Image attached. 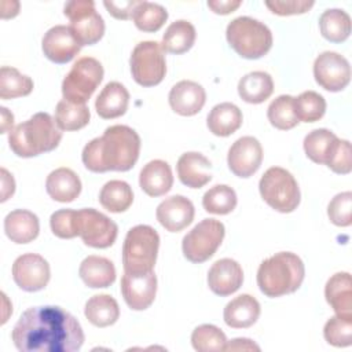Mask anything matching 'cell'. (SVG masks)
I'll list each match as a JSON object with an SVG mask.
<instances>
[{
	"instance_id": "cell-1",
	"label": "cell",
	"mask_w": 352,
	"mask_h": 352,
	"mask_svg": "<svg viewBox=\"0 0 352 352\" xmlns=\"http://www.w3.org/2000/svg\"><path fill=\"white\" fill-rule=\"evenodd\" d=\"M11 338L21 352H76L85 340L80 322L56 305L26 309L15 323Z\"/></svg>"
},
{
	"instance_id": "cell-2",
	"label": "cell",
	"mask_w": 352,
	"mask_h": 352,
	"mask_svg": "<svg viewBox=\"0 0 352 352\" xmlns=\"http://www.w3.org/2000/svg\"><path fill=\"white\" fill-rule=\"evenodd\" d=\"M140 153V138L126 125H111L100 138L88 142L81 154L85 168L95 173L126 172L133 168Z\"/></svg>"
},
{
	"instance_id": "cell-3",
	"label": "cell",
	"mask_w": 352,
	"mask_h": 352,
	"mask_svg": "<svg viewBox=\"0 0 352 352\" xmlns=\"http://www.w3.org/2000/svg\"><path fill=\"white\" fill-rule=\"evenodd\" d=\"M62 139V131L55 118L40 111L28 121L18 124L8 133V144L12 153L22 158H30L52 151Z\"/></svg>"
},
{
	"instance_id": "cell-4",
	"label": "cell",
	"mask_w": 352,
	"mask_h": 352,
	"mask_svg": "<svg viewBox=\"0 0 352 352\" xmlns=\"http://www.w3.org/2000/svg\"><path fill=\"white\" fill-rule=\"evenodd\" d=\"M305 268L302 260L292 252H279L265 258L257 270V285L267 297L294 293L302 283Z\"/></svg>"
},
{
	"instance_id": "cell-5",
	"label": "cell",
	"mask_w": 352,
	"mask_h": 352,
	"mask_svg": "<svg viewBox=\"0 0 352 352\" xmlns=\"http://www.w3.org/2000/svg\"><path fill=\"white\" fill-rule=\"evenodd\" d=\"M230 47L245 59H258L272 47V33L267 25L250 18L232 19L226 30Z\"/></svg>"
},
{
	"instance_id": "cell-6",
	"label": "cell",
	"mask_w": 352,
	"mask_h": 352,
	"mask_svg": "<svg viewBox=\"0 0 352 352\" xmlns=\"http://www.w3.org/2000/svg\"><path fill=\"white\" fill-rule=\"evenodd\" d=\"M160 248L158 232L147 224L132 227L122 245L124 272L143 274L153 271Z\"/></svg>"
},
{
	"instance_id": "cell-7",
	"label": "cell",
	"mask_w": 352,
	"mask_h": 352,
	"mask_svg": "<svg viewBox=\"0 0 352 352\" xmlns=\"http://www.w3.org/2000/svg\"><path fill=\"white\" fill-rule=\"evenodd\" d=\"M258 190L268 206L280 213H290L300 204V187L294 176L280 166H272L260 179Z\"/></svg>"
},
{
	"instance_id": "cell-8",
	"label": "cell",
	"mask_w": 352,
	"mask_h": 352,
	"mask_svg": "<svg viewBox=\"0 0 352 352\" xmlns=\"http://www.w3.org/2000/svg\"><path fill=\"white\" fill-rule=\"evenodd\" d=\"M103 80L102 63L91 56L80 58L62 82L63 99L85 104Z\"/></svg>"
},
{
	"instance_id": "cell-9",
	"label": "cell",
	"mask_w": 352,
	"mask_h": 352,
	"mask_svg": "<svg viewBox=\"0 0 352 352\" xmlns=\"http://www.w3.org/2000/svg\"><path fill=\"white\" fill-rule=\"evenodd\" d=\"M224 234L226 228L221 221L204 219L184 235L182 242L184 257L195 264L209 260L221 245Z\"/></svg>"
},
{
	"instance_id": "cell-10",
	"label": "cell",
	"mask_w": 352,
	"mask_h": 352,
	"mask_svg": "<svg viewBox=\"0 0 352 352\" xmlns=\"http://www.w3.org/2000/svg\"><path fill=\"white\" fill-rule=\"evenodd\" d=\"M133 80L142 87L158 85L166 73L165 51L157 41H140L129 59Z\"/></svg>"
},
{
	"instance_id": "cell-11",
	"label": "cell",
	"mask_w": 352,
	"mask_h": 352,
	"mask_svg": "<svg viewBox=\"0 0 352 352\" xmlns=\"http://www.w3.org/2000/svg\"><path fill=\"white\" fill-rule=\"evenodd\" d=\"M65 15L70 21V30L78 44L94 45L104 34V22L95 10L92 0H72L65 4Z\"/></svg>"
},
{
	"instance_id": "cell-12",
	"label": "cell",
	"mask_w": 352,
	"mask_h": 352,
	"mask_svg": "<svg viewBox=\"0 0 352 352\" xmlns=\"http://www.w3.org/2000/svg\"><path fill=\"white\" fill-rule=\"evenodd\" d=\"M77 231L87 246L106 249L116 242L118 227L104 213L84 208L77 210Z\"/></svg>"
},
{
	"instance_id": "cell-13",
	"label": "cell",
	"mask_w": 352,
	"mask_h": 352,
	"mask_svg": "<svg viewBox=\"0 0 352 352\" xmlns=\"http://www.w3.org/2000/svg\"><path fill=\"white\" fill-rule=\"evenodd\" d=\"M314 77L326 91H342L351 81L349 62L338 52L324 51L314 62Z\"/></svg>"
},
{
	"instance_id": "cell-14",
	"label": "cell",
	"mask_w": 352,
	"mask_h": 352,
	"mask_svg": "<svg viewBox=\"0 0 352 352\" xmlns=\"http://www.w3.org/2000/svg\"><path fill=\"white\" fill-rule=\"evenodd\" d=\"M12 278L16 286L25 292L43 290L51 278L48 261L36 253H25L12 264Z\"/></svg>"
},
{
	"instance_id": "cell-15",
	"label": "cell",
	"mask_w": 352,
	"mask_h": 352,
	"mask_svg": "<svg viewBox=\"0 0 352 352\" xmlns=\"http://www.w3.org/2000/svg\"><path fill=\"white\" fill-rule=\"evenodd\" d=\"M121 293L131 309H147L153 304L157 293V276L154 271L143 274L124 272L121 278Z\"/></svg>"
},
{
	"instance_id": "cell-16",
	"label": "cell",
	"mask_w": 352,
	"mask_h": 352,
	"mask_svg": "<svg viewBox=\"0 0 352 352\" xmlns=\"http://www.w3.org/2000/svg\"><path fill=\"white\" fill-rule=\"evenodd\" d=\"M263 161V147L253 136H242L228 150L227 164L238 177H250L256 173Z\"/></svg>"
},
{
	"instance_id": "cell-17",
	"label": "cell",
	"mask_w": 352,
	"mask_h": 352,
	"mask_svg": "<svg viewBox=\"0 0 352 352\" xmlns=\"http://www.w3.org/2000/svg\"><path fill=\"white\" fill-rule=\"evenodd\" d=\"M41 48L51 62L63 65L70 62L80 52L81 45L73 36L69 26L56 25L44 34Z\"/></svg>"
},
{
	"instance_id": "cell-18",
	"label": "cell",
	"mask_w": 352,
	"mask_h": 352,
	"mask_svg": "<svg viewBox=\"0 0 352 352\" xmlns=\"http://www.w3.org/2000/svg\"><path fill=\"white\" fill-rule=\"evenodd\" d=\"M195 209L192 202L183 195L165 198L155 210L158 223L169 232H179L194 220Z\"/></svg>"
},
{
	"instance_id": "cell-19",
	"label": "cell",
	"mask_w": 352,
	"mask_h": 352,
	"mask_svg": "<svg viewBox=\"0 0 352 352\" xmlns=\"http://www.w3.org/2000/svg\"><path fill=\"white\" fill-rule=\"evenodd\" d=\"M168 100L175 113L190 117L202 110L206 102V92L201 84L191 80H182L172 87Z\"/></svg>"
},
{
	"instance_id": "cell-20",
	"label": "cell",
	"mask_w": 352,
	"mask_h": 352,
	"mask_svg": "<svg viewBox=\"0 0 352 352\" xmlns=\"http://www.w3.org/2000/svg\"><path fill=\"white\" fill-rule=\"evenodd\" d=\"M242 267L232 258H220L209 268L208 286L214 294L220 297L235 293L242 286Z\"/></svg>"
},
{
	"instance_id": "cell-21",
	"label": "cell",
	"mask_w": 352,
	"mask_h": 352,
	"mask_svg": "<svg viewBox=\"0 0 352 352\" xmlns=\"http://www.w3.org/2000/svg\"><path fill=\"white\" fill-rule=\"evenodd\" d=\"M212 164L201 153L188 151L177 160V176L180 182L190 188H201L210 182Z\"/></svg>"
},
{
	"instance_id": "cell-22",
	"label": "cell",
	"mask_w": 352,
	"mask_h": 352,
	"mask_svg": "<svg viewBox=\"0 0 352 352\" xmlns=\"http://www.w3.org/2000/svg\"><path fill=\"white\" fill-rule=\"evenodd\" d=\"M324 297L336 315L352 320V279L349 272H337L324 286Z\"/></svg>"
},
{
	"instance_id": "cell-23",
	"label": "cell",
	"mask_w": 352,
	"mask_h": 352,
	"mask_svg": "<svg viewBox=\"0 0 352 352\" xmlns=\"http://www.w3.org/2000/svg\"><path fill=\"white\" fill-rule=\"evenodd\" d=\"M139 184L148 197L165 195L173 184V175L169 164L162 160L147 162L140 170Z\"/></svg>"
},
{
	"instance_id": "cell-24",
	"label": "cell",
	"mask_w": 352,
	"mask_h": 352,
	"mask_svg": "<svg viewBox=\"0 0 352 352\" xmlns=\"http://www.w3.org/2000/svg\"><path fill=\"white\" fill-rule=\"evenodd\" d=\"M4 231L12 242L29 243L38 235V217L26 209L11 210L4 219Z\"/></svg>"
},
{
	"instance_id": "cell-25",
	"label": "cell",
	"mask_w": 352,
	"mask_h": 352,
	"mask_svg": "<svg viewBox=\"0 0 352 352\" xmlns=\"http://www.w3.org/2000/svg\"><path fill=\"white\" fill-rule=\"evenodd\" d=\"M260 316V304L250 294H241L231 300L223 312L227 326L232 329H248L253 326Z\"/></svg>"
},
{
	"instance_id": "cell-26",
	"label": "cell",
	"mask_w": 352,
	"mask_h": 352,
	"mask_svg": "<svg viewBox=\"0 0 352 352\" xmlns=\"http://www.w3.org/2000/svg\"><path fill=\"white\" fill-rule=\"evenodd\" d=\"M129 104V92L117 81L107 82L95 100V109L99 117L104 120L117 118L125 114Z\"/></svg>"
},
{
	"instance_id": "cell-27",
	"label": "cell",
	"mask_w": 352,
	"mask_h": 352,
	"mask_svg": "<svg viewBox=\"0 0 352 352\" xmlns=\"http://www.w3.org/2000/svg\"><path fill=\"white\" fill-rule=\"evenodd\" d=\"M45 190L54 201L72 202L81 192V180L70 168H58L47 176Z\"/></svg>"
},
{
	"instance_id": "cell-28",
	"label": "cell",
	"mask_w": 352,
	"mask_h": 352,
	"mask_svg": "<svg viewBox=\"0 0 352 352\" xmlns=\"http://www.w3.org/2000/svg\"><path fill=\"white\" fill-rule=\"evenodd\" d=\"M78 274L82 282L92 289L109 287L116 280L114 264L109 258L95 254L85 257L81 261Z\"/></svg>"
},
{
	"instance_id": "cell-29",
	"label": "cell",
	"mask_w": 352,
	"mask_h": 352,
	"mask_svg": "<svg viewBox=\"0 0 352 352\" xmlns=\"http://www.w3.org/2000/svg\"><path fill=\"white\" fill-rule=\"evenodd\" d=\"M206 125L216 136H230L242 125V111L234 103H219L208 114Z\"/></svg>"
},
{
	"instance_id": "cell-30",
	"label": "cell",
	"mask_w": 352,
	"mask_h": 352,
	"mask_svg": "<svg viewBox=\"0 0 352 352\" xmlns=\"http://www.w3.org/2000/svg\"><path fill=\"white\" fill-rule=\"evenodd\" d=\"M274 92L272 77L265 72H252L238 82V94L246 103L258 104L267 100Z\"/></svg>"
},
{
	"instance_id": "cell-31",
	"label": "cell",
	"mask_w": 352,
	"mask_h": 352,
	"mask_svg": "<svg viewBox=\"0 0 352 352\" xmlns=\"http://www.w3.org/2000/svg\"><path fill=\"white\" fill-rule=\"evenodd\" d=\"M84 314L94 326L107 327L120 318V307L110 294H95L85 302Z\"/></svg>"
},
{
	"instance_id": "cell-32",
	"label": "cell",
	"mask_w": 352,
	"mask_h": 352,
	"mask_svg": "<svg viewBox=\"0 0 352 352\" xmlns=\"http://www.w3.org/2000/svg\"><path fill=\"white\" fill-rule=\"evenodd\" d=\"M195 36L197 33L194 25L186 19H179L166 28L161 45L164 51L180 55L187 52L194 45Z\"/></svg>"
},
{
	"instance_id": "cell-33",
	"label": "cell",
	"mask_w": 352,
	"mask_h": 352,
	"mask_svg": "<svg viewBox=\"0 0 352 352\" xmlns=\"http://www.w3.org/2000/svg\"><path fill=\"white\" fill-rule=\"evenodd\" d=\"M338 140L340 139L326 128L314 129L304 138V151L311 161L327 165Z\"/></svg>"
},
{
	"instance_id": "cell-34",
	"label": "cell",
	"mask_w": 352,
	"mask_h": 352,
	"mask_svg": "<svg viewBox=\"0 0 352 352\" xmlns=\"http://www.w3.org/2000/svg\"><path fill=\"white\" fill-rule=\"evenodd\" d=\"M99 202L111 213L125 212L133 202L132 188L124 180H110L102 187Z\"/></svg>"
},
{
	"instance_id": "cell-35",
	"label": "cell",
	"mask_w": 352,
	"mask_h": 352,
	"mask_svg": "<svg viewBox=\"0 0 352 352\" xmlns=\"http://www.w3.org/2000/svg\"><path fill=\"white\" fill-rule=\"evenodd\" d=\"M322 36L331 43H342L351 34V16L340 8L326 10L319 18Z\"/></svg>"
},
{
	"instance_id": "cell-36",
	"label": "cell",
	"mask_w": 352,
	"mask_h": 352,
	"mask_svg": "<svg viewBox=\"0 0 352 352\" xmlns=\"http://www.w3.org/2000/svg\"><path fill=\"white\" fill-rule=\"evenodd\" d=\"M89 118L91 113L87 104L62 99L55 107V122L60 131H78L89 122Z\"/></svg>"
},
{
	"instance_id": "cell-37",
	"label": "cell",
	"mask_w": 352,
	"mask_h": 352,
	"mask_svg": "<svg viewBox=\"0 0 352 352\" xmlns=\"http://www.w3.org/2000/svg\"><path fill=\"white\" fill-rule=\"evenodd\" d=\"M132 19L139 30L154 33L166 22L168 11L161 4L140 0L132 12Z\"/></svg>"
},
{
	"instance_id": "cell-38",
	"label": "cell",
	"mask_w": 352,
	"mask_h": 352,
	"mask_svg": "<svg viewBox=\"0 0 352 352\" xmlns=\"http://www.w3.org/2000/svg\"><path fill=\"white\" fill-rule=\"evenodd\" d=\"M33 91V80L19 73L15 67L3 66L0 69V99L28 96Z\"/></svg>"
},
{
	"instance_id": "cell-39",
	"label": "cell",
	"mask_w": 352,
	"mask_h": 352,
	"mask_svg": "<svg viewBox=\"0 0 352 352\" xmlns=\"http://www.w3.org/2000/svg\"><path fill=\"white\" fill-rule=\"evenodd\" d=\"M202 206L213 214H228L236 206V194L227 184H216L204 194Z\"/></svg>"
},
{
	"instance_id": "cell-40",
	"label": "cell",
	"mask_w": 352,
	"mask_h": 352,
	"mask_svg": "<svg viewBox=\"0 0 352 352\" xmlns=\"http://www.w3.org/2000/svg\"><path fill=\"white\" fill-rule=\"evenodd\" d=\"M293 102V96L280 95L270 103L267 109V117L272 126L280 131H287L294 128L300 122L296 117Z\"/></svg>"
},
{
	"instance_id": "cell-41",
	"label": "cell",
	"mask_w": 352,
	"mask_h": 352,
	"mask_svg": "<svg viewBox=\"0 0 352 352\" xmlns=\"http://www.w3.org/2000/svg\"><path fill=\"white\" fill-rule=\"evenodd\" d=\"M294 113L298 121L315 122L326 113L324 98L315 91H305L294 98Z\"/></svg>"
},
{
	"instance_id": "cell-42",
	"label": "cell",
	"mask_w": 352,
	"mask_h": 352,
	"mask_svg": "<svg viewBox=\"0 0 352 352\" xmlns=\"http://www.w3.org/2000/svg\"><path fill=\"white\" fill-rule=\"evenodd\" d=\"M191 344L198 352L224 351L227 344L226 334L214 324H201L191 334Z\"/></svg>"
},
{
	"instance_id": "cell-43",
	"label": "cell",
	"mask_w": 352,
	"mask_h": 352,
	"mask_svg": "<svg viewBox=\"0 0 352 352\" xmlns=\"http://www.w3.org/2000/svg\"><path fill=\"white\" fill-rule=\"evenodd\" d=\"M324 340L334 346H349L352 342V320L333 316L323 327Z\"/></svg>"
},
{
	"instance_id": "cell-44",
	"label": "cell",
	"mask_w": 352,
	"mask_h": 352,
	"mask_svg": "<svg viewBox=\"0 0 352 352\" xmlns=\"http://www.w3.org/2000/svg\"><path fill=\"white\" fill-rule=\"evenodd\" d=\"M50 226L58 238L72 239L78 235L77 231V210L60 209L51 214Z\"/></svg>"
},
{
	"instance_id": "cell-45",
	"label": "cell",
	"mask_w": 352,
	"mask_h": 352,
	"mask_svg": "<svg viewBox=\"0 0 352 352\" xmlns=\"http://www.w3.org/2000/svg\"><path fill=\"white\" fill-rule=\"evenodd\" d=\"M352 192L345 191L337 194L327 206V216L330 221L338 227H348L352 223Z\"/></svg>"
},
{
	"instance_id": "cell-46",
	"label": "cell",
	"mask_w": 352,
	"mask_h": 352,
	"mask_svg": "<svg viewBox=\"0 0 352 352\" xmlns=\"http://www.w3.org/2000/svg\"><path fill=\"white\" fill-rule=\"evenodd\" d=\"M326 166H329L334 173H338V175H348L352 170L351 143L348 140H344V139L338 140Z\"/></svg>"
},
{
	"instance_id": "cell-47",
	"label": "cell",
	"mask_w": 352,
	"mask_h": 352,
	"mask_svg": "<svg viewBox=\"0 0 352 352\" xmlns=\"http://www.w3.org/2000/svg\"><path fill=\"white\" fill-rule=\"evenodd\" d=\"M267 8L276 14V15H296V14H304L309 11L314 6V1H305V0H292V1H265Z\"/></svg>"
},
{
	"instance_id": "cell-48",
	"label": "cell",
	"mask_w": 352,
	"mask_h": 352,
	"mask_svg": "<svg viewBox=\"0 0 352 352\" xmlns=\"http://www.w3.org/2000/svg\"><path fill=\"white\" fill-rule=\"evenodd\" d=\"M140 0H121V1H103V6L106 7V10L109 11V14L111 16H114L116 19H129L132 18V12L135 10V7L138 6Z\"/></svg>"
},
{
	"instance_id": "cell-49",
	"label": "cell",
	"mask_w": 352,
	"mask_h": 352,
	"mask_svg": "<svg viewBox=\"0 0 352 352\" xmlns=\"http://www.w3.org/2000/svg\"><path fill=\"white\" fill-rule=\"evenodd\" d=\"M242 4L241 0H216V1H208V7L214 12L220 15H227L234 12L239 6Z\"/></svg>"
},
{
	"instance_id": "cell-50",
	"label": "cell",
	"mask_w": 352,
	"mask_h": 352,
	"mask_svg": "<svg viewBox=\"0 0 352 352\" xmlns=\"http://www.w3.org/2000/svg\"><path fill=\"white\" fill-rule=\"evenodd\" d=\"M260 351V346L256 345L252 340L249 338H234L231 342H227L224 346V351Z\"/></svg>"
},
{
	"instance_id": "cell-51",
	"label": "cell",
	"mask_w": 352,
	"mask_h": 352,
	"mask_svg": "<svg viewBox=\"0 0 352 352\" xmlns=\"http://www.w3.org/2000/svg\"><path fill=\"white\" fill-rule=\"evenodd\" d=\"M1 202L7 201L15 191V182H14V177L12 175L8 173L7 169H1Z\"/></svg>"
},
{
	"instance_id": "cell-52",
	"label": "cell",
	"mask_w": 352,
	"mask_h": 352,
	"mask_svg": "<svg viewBox=\"0 0 352 352\" xmlns=\"http://www.w3.org/2000/svg\"><path fill=\"white\" fill-rule=\"evenodd\" d=\"M1 133H6V132H11L14 128H12V124H14V116L12 113L8 111L7 107H1Z\"/></svg>"
}]
</instances>
